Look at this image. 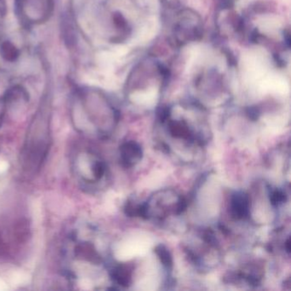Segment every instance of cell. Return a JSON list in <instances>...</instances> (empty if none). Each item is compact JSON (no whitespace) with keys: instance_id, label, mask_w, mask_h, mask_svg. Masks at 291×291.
<instances>
[{"instance_id":"obj_1","label":"cell","mask_w":291,"mask_h":291,"mask_svg":"<svg viewBox=\"0 0 291 291\" xmlns=\"http://www.w3.org/2000/svg\"><path fill=\"white\" fill-rule=\"evenodd\" d=\"M50 142L48 118L39 115L32 123L27 134L22 153L25 169L36 170L40 168L49 151Z\"/></svg>"},{"instance_id":"obj_2","label":"cell","mask_w":291,"mask_h":291,"mask_svg":"<svg viewBox=\"0 0 291 291\" xmlns=\"http://www.w3.org/2000/svg\"><path fill=\"white\" fill-rule=\"evenodd\" d=\"M151 203L145 204L146 208L154 207V213L150 217L155 218L156 220L162 221L169 216V214H180L186 210V201L181 196L178 195L172 189H163L155 193L150 199Z\"/></svg>"},{"instance_id":"obj_3","label":"cell","mask_w":291,"mask_h":291,"mask_svg":"<svg viewBox=\"0 0 291 291\" xmlns=\"http://www.w3.org/2000/svg\"><path fill=\"white\" fill-rule=\"evenodd\" d=\"M120 156L123 167L133 168L143 158V150L140 144L134 140L127 141L120 147Z\"/></svg>"},{"instance_id":"obj_4","label":"cell","mask_w":291,"mask_h":291,"mask_svg":"<svg viewBox=\"0 0 291 291\" xmlns=\"http://www.w3.org/2000/svg\"><path fill=\"white\" fill-rule=\"evenodd\" d=\"M230 213L238 221L248 219L250 214V199L245 192L238 191L232 195L230 202Z\"/></svg>"},{"instance_id":"obj_5","label":"cell","mask_w":291,"mask_h":291,"mask_svg":"<svg viewBox=\"0 0 291 291\" xmlns=\"http://www.w3.org/2000/svg\"><path fill=\"white\" fill-rule=\"evenodd\" d=\"M169 134L173 138L189 142H201L197 138L189 125L184 120H170L169 122Z\"/></svg>"},{"instance_id":"obj_6","label":"cell","mask_w":291,"mask_h":291,"mask_svg":"<svg viewBox=\"0 0 291 291\" xmlns=\"http://www.w3.org/2000/svg\"><path fill=\"white\" fill-rule=\"evenodd\" d=\"M133 271L126 265H119L115 267L111 272L113 281L122 287H128L132 283Z\"/></svg>"},{"instance_id":"obj_7","label":"cell","mask_w":291,"mask_h":291,"mask_svg":"<svg viewBox=\"0 0 291 291\" xmlns=\"http://www.w3.org/2000/svg\"><path fill=\"white\" fill-rule=\"evenodd\" d=\"M75 255L78 258L87 260L91 263L99 264L101 262V258L94 247L90 243H81L75 249Z\"/></svg>"},{"instance_id":"obj_8","label":"cell","mask_w":291,"mask_h":291,"mask_svg":"<svg viewBox=\"0 0 291 291\" xmlns=\"http://www.w3.org/2000/svg\"><path fill=\"white\" fill-rule=\"evenodd\" d=\"M154 253L157 256L158 259L161 261V263L163 265V267L167 268L168 270L172 268V263H173L172 255L165 245L159 244L156 246L154 249Z\"/></svg>"},{"instance_id":"obj_9","label":"cell","mask_w":291,"mask_h":291,"mask_svg":"<svg viewBox=\"0 0 291 291\" xmlns=\"http://www.w3.org/2000/svg\"><path fill=\"white\" fill-rule=\"evenodd\" d=\"M0 55L7 62H15L19 56V51L12 43L4 41L0 47Z\"/></svg>"},{"instance_id":"obj_10","label":"cell","mask_w":291,"mask_h":291,"mask_svg":"<svg viewBox=\"0 0 291 291\" xmlns=\"http://www.w3.org/2000/svg\"><path fill=\"white\" fill-rule=\"evenodd\" d=\"M285 201H286V195L283 190L274 189L270 193L271 204L274 206H278L280 204H284Z\"/></svg>"},{"instance_id":"obj_11","label":"cell","mask_w":291,"mask_h":291,"mask_svg":"<svg viewBox=\"0 0 291 291\" xmlns=\"http://www.w3.org/2000/svg\"><path fill=\"white\" fill-rule=\"evenodd\" d=\"M5 107H6V103L4 102V99H0V126L2 125L3 120H4V114H5Z\"/></svg>"},{"instance_id":"obj_12","label":"cell","mask_w":291,"mask_h":291,"mask_svg":"<svg viewBox=\"0 0 291 291\" xmlns=\"http://www.w3.org/2000/svg\"><path fill=\"white\" fill-rule=\"evenodd\" d=\"M284 248L286 249L288 254H290V252H291V242H290V239H288L287 240H286L285 244H284Z\"/></svg>"}]
</instances>
